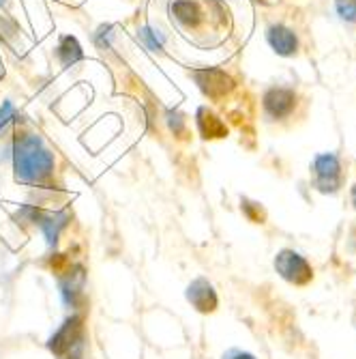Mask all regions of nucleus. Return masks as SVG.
<instances>
[{
  "mask_svg": "<svg viewBox=\"0 0 356 359\" xmlns=\"http://www.w3.org/2000/svg\"><path fill=\"white\" fill-rule=\"evenodd\" d=\"M191 78L196 80L200 90L211 97V100H221L234 88V80L217 67H204V69H193Z\"/></svg>",
  "mask_w": 356,
  "mask_h": 359,
  "instance_id": "1",
  "label": "nucleus"
},
{
  "mask_svg": "<svg viewBox=\"0 0 356 359\" xmlns=\"http://www.w3.org/2000/svg\"><path fill=\"white\" fill-rule=\"evenodd\" d=\"M297 106V95L290 88H271L264 95V110L273 118H283Z\"/></svg>",
  "mask_w": 356,
  "mask_h": 359,
  "instance_id": "2",
  "label": "nucleus"
},
{
  "mask_svg": "<svg viewBox=\"0 0 356 359\" xmlns=\"http://www.w3.org/2000/svg\"><path fill=\"white\" fill-rule=\"evenodd\" d=\"M277 267L283 273V278H287L290 282L305 284L311 280V267L307 265L305 258H301L294 252H283L277 260Z\"/></svg>",
  "mask_w": 356,
  "mask_h": 359,
  "instance_id": "3",
  "label": "nucleus"
},
{
  "mask_svg": "<svg viewBox=\"0 0 356 359\" xmlns=\"http://www.w3.org/2000/svg\"><path fill=\"white\" fill-rule=\"evenodd\" d=\"M339 159L331 153L327 155H320L315 159V175H318V185L322 191H335L339 185Z\"/></svg>",
  "mask_w": 356,
  "mask_h": 359,
  "instance_id": "4",
  "label": "nucleus"
},
{
  "mask_svg": "<svg viewBox=\"0 0 356 359\" xmlns=\"http://www.w3.org/2000/svg\"><path fill=\"white\" fill-rule=\"evenodd\" d=\"M266 41L269 46L279 54V56H292L297 54L299 50V41H297V35L290 28L281 26V24H275V26H269L266 30Z\"/></svg>",
  "mask_w": 356,
  "mask_h": 359,
  "instance_id": "5",
  "label": "nucleus"
},
{
  "mask_svg": "<svg viewBox=\"0 0 356 359\" xmlns=\"http://www.w3.org/2000/svg\"><path fill=\"white\" fill-rule=\"evenodd\" d=\"M170 13L172 20H176L185 28H198L204 22V11L196 0H174Z\"/></svg>",
  "mask_w": 356,
  "mask_h": 359,
  "instance_id": "6",
  "label": "nucleus"
},
{
  "mask_svg": "<svg viewBox=\"0 0 356 359\" xmlns=\"http://www.w3.org/2000/svg\"><path fill=\"white\" fill-rule=\"evenodd\" d=\"M56 54H58V60L62 62V67H73L76 62H80L84 58V52H82L80 41L76 37H71V35L60 39Z\"/></svg>",
  "mask_w": 356,
  "mask_h": 359,
  "instance_id": "7",
  "label": "nucleus"
},
{
  "mask_svg": "<svg viewBox=\"0 0 356 359\" xmlns=\"http://www.w3.org/2000/svg\"><path fill=\"white\" fill-rule=\"evenodd\" d=\"M198 125H200L202 134H204L206 138H219V136L225 134L223 123H221L213 112H208L206 108H200V110H198Z\"/></svg>",
  "mask_w": 356,
  "mask_h": 359,
  "instance_id": "8",
  "label": "nucleus"
},
{
  "mask_svg": "<svg viewBox=\"0 0 356 359\" xmlns=\"http://www.w3.org/2000/svg\"><path fill=\"white\" fill-rule=\"evenodd\" d=\"M138 37L144 41V46L150 50V52H164V46H166V37L161 35L159 30H155V28H150V26H144V28H140V32H138Z\"/></svg>",
  "mask_w": 356,
  "mask_h": 359,
  "instance_id": "9",
  "label": "nucleus"
},
{
  "mask_svg": "<svg viewBox=\"0 0 356 359\" xmlns=\"http://www.w3.org/2000/svg\"><path fill=\"white\" fill-rule=\"evenodd\" d=\"M337 13L341 20L356 24V0H337Z\"/></svg>",
  "mask_w": 356,
  "mask_h": 359,
  "instance_id": "10",
  "label": "nucleus"
},
{
  "mask_svg": "<svg viewBox=\"0 0 356 359\" xmlns=\"http://www.w3.org/2000/svg\"><path fill=\"white\" fill-rule=\"evenodd\" d=\"M112 30H114L112 26H101L99 32H97V41H99L101 48H110V39H112V35H114Z\"/></svg>",
  "mask_w": 356,
  "mask_h": 359,
  "instance_id": "11",
  "label": "nucleus"
},
{
  "mask_svg": "<svg viewBox=\"0 0 356 359\" xmlns=\"http://www.w3.org/2000/svg\"><path fill=\"white\" fill-rule=\"evenodd\" d=\"M352 203H354V207H356V185L352 187Z\"/></svg>",
  "mask_w": 356,
  "mask_h": 359,
  "instance_id": "12",
  "label": "nucleus"
},
{
  "mask_svg": "<svg viewBox=\"0 0 356 359\" xmlns=\"http://www.w3.org/2000/svg\"><path fill=\"white\" fill-rule=\"evenodd\" d=\"M7 3V0H0V5H5Z\"/></svg>",
  "mask_w": 356,
  "mask_h": 359,
  "instance_id": "13",
  "label": "nucleus"
},
{
  "mask_svg": "<svg viewBox=\"0 0 356 359\" xmlns=\"http://www.w3.org/2000/svg\"><path fill=\"white\" fill-rule=\"evenodd\" d=\"M0 76H3V69H0Z\"/></svg>",
  "mask_w": 356,
  "mask_h": 359,
  "instance_id": "14",
  "label": "nucleus"
}]
</instances>
